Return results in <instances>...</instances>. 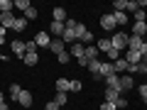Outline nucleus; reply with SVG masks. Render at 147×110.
I'll return each mask as SVG.
<instances>
[{"label": "nucleus", "mask_w": 147, "mask_h": 110, "mask_svg": "<svg viewBox=\"0 0 147 110\" xmlns=\"http://www.w3.org/2000/svg\"><path fill=\"white\" fill-rule=\"evenodd\" d=\"M49 32H52L57 39H61L64 32H66V22H54V20H52V25H49Z\"/></svg>", "instance_id": "nucleus-1"}, {"label": "nucleus", "mask_w": 147, "mask_h": 110, "mask_svg": "<svg viewBox=\"0 0 147 110\" xmlns=\"http://www.w3.org/2000/svg\"><path fill=\"white\" fill-rule=\"evenodd\" d=\"M110 42H113V47H115L118 52H120V47H127V34H125V32H115Z\"/></svg>", "instance_id": "nucleus-2"}, {"label": "nucleus", "mask_w": 147, "mask_h": 110, "mask_svg": "<svg viewBox=\"0 0 147 110\" xmlns=\"http://www.w3.org/2000/svg\"><path fill=\"white\" fill-rule=\"evenodd\" d=\"M125 61H127V66H137V64L142 61V54H140V52H135V49H127Z\"/></svg>", "instance_id": "nucleus-3"}, {"label": "nucleus", "mask_w": 147, "mask_h": 110, "mask_svg": "<svg viewBox=\"0 0 147 110\" xmlns=\"http://www.w3.org/2000/svg\"><path fill=\"white\" fill-rule=\"evenodd\" d=\"M64 47H66V44H64V39H52V42H49V52H54V54H57V56H59V54H64V52H66V49H64Z\"/></svg>", "instance_id": "nucleus-4"}, {"label": "nucleus", "mask_w": 147, "mask_h": 110, "mask_svg": "<svg viewBox=\"0 0 147 110\" xmlns=\"http://www.w3.org/2000/svg\"><path fill=\"white\" fill-rule=\"evenodd\" d=\"M10 49L15 52V56H25V54H27L25 42H20V39H12V42H10Z\"/></svg>", "instance_id": "nucleus-5"}, {"label": "nucleus", "mask_w": 147, "mask_h": 110, "mask_svg": "<svg viewBox=\"0 0 147 110\" xmlns=\"http://www.w3.org/2000/svg\"><path fill=\"white\" fill-rule=\"evenodd\" d=\"M49 42H52L49 32H37V34H34V44H37V47H49Z\"/></svg>", "instance_id": "nucleus-6"}, {"label": "nucleus", "mask_w": 147, "mask_h": 110, "mask_svg": "<svg viewBox=\"0 0 147 110\" xmlns=\"http://www.w3.org/2000/svg\"><path fill=\"white\" fill-rule=\"evenodd\" d=\"M105 86H108V88H115L118 93H120V76H118V73H110V76H105Z\"/></svg>", "instance_id": "nucleus-7"}, {"label": "nucleus", "mask_w": 147, "mask_h": 110, "mask_svg": "<svg viewBox=\"0 0 147 110\" xmlns=\"http://www.w3.org/2000/svg\"><path fill=\"white\" fill-rule=\"evenodd\" d=\"M15 20H17V17L12 15V12H3V15H0V27H5V30L10 27V30H12V25H15Z\"/></svg>", "instance_id": "nucleus-8"}, {"label": "nucleus", "mask_w": 147, "mask_h": 110, "mask_svg": "<svg viewBox=\"0 0 147 110\" xmlns=\"http://www.w3.org/2000/svg\"><path fill=\"white\" fill-rule=\"evenodd\" d=\"M100 27H103L105 32H110L113 27H118L115 25V17H113V15H103V17H100Z\"/></svg>", "instance_id": "nucleus-9"}, {"label": "nucleus", "mask_w": 147, "mask_h": 110, "mask_svg": "<svg viewBox=\"0 0 147 110\" xmlns=\"http://www.w3.org/2000/svg\"><path fill=\"white\" fill-rule=\"evenodd\" d=\"M142 44H145V39H142V37H127V49H135V52H140V47Z\"/></svg>", "instance_id": "nucleus-10"}, {"label": "nucleus", "mask_w": 147, "mask_h": 110, "mask_svg": "<svg viewBox=\"0 0 147 110\" xmlns=\"http://www.w3.org/2000/svg\"><path fill=\"white\" fill-rule=\"evenodd\" d=\"M84 52H86L84 44H81V42H74V44H71V52H69V54H71L74 59H81V56H84Z\"/></svg>", "instance_id": "nucleus-11"}, {"label": "nucleus", "mask_w": 147, "mask_h": 110, "mask_svg": "<svg viewBox=\"0 0 147 110\" xmlns=\"http://www.w3.org/2000/svg\"><path fill=\"white\" fill-rule=\"evenodd\" d=\"M69 83H71L69 78H57L54 81V88H57L59 93H69Z\"/></svg>", "instance_id": "nucleus-12"}, {"label": "nucleus", "mask_w": 147, "mask_h": 110, "mask_svg": "<svg viewBox=\"0 0 147 110\" xmlns=\"http://www.w3.org/2000/svg\"><path fill=\"white\" fill-rule=\"evenodd\" d=\"M17 103H20L22 108H30V105H32V93H30V91H22L20 98H17Z\"/></svg>", "instance_id": "nucleus-13"}, {"label": "nucleus", "mask_w": 147, "mask_h": 110, "mask_svg": "<svg viewBox=\"0 0 147 110\" xmlns=\"http://www.w3.org/2000/svg\"><path fill=\"white\" fill-rule=\"evenodd\" d=\"M132 34L135 37H145L147 34V22H135V25H132Z\"/></svg>", "instance_id": "nucleus-14"}, {"label": "nucleus", "mask_w": 147, "mask_h": 110, "mask_svg": "<svg viewBox=\"0 0 147 110\" xmlns=\"http://www.w3.org/2000/svg\"><path fill=\"white\" fill-rule=\"evenodd\" d=\"M98 54H100V52H98L96 47H86V52H84V59L91 64V61H96V59H98Z\"/></svg>", "instance_id": "nucleus-15"}, {"label": "nucleus", "mask_w": 147, "mask_h": 110, "mask_svg": "<svg viewBox=\"0 0 147 110\" xmlns=\"http://www.w3.org/2000/svg\"><path fill=\"white\" fill-rule=\"evenodd\" d=\"M132 86H135L132 83V76H120V95L125 93V91H130Z\"/></svg>", "instance_id": "nucleus-16"}, {"label": "nucleus", "mask_w": 147, "mask_h": 110, "mask_svg": "<svg viewBox=\"0 0 147 110\" xmlns=\"http://www.w3.org/2000/svg\"><path fill=\"white\" fill-rule=\"evenodd\" d=\"M22 61H25L27 66H37V61H39V56H37V52H27L25 56H22Z\"/></svg>", "instance_id": "nucleus-17"}, {"label": "nucleus", "mask_w": 147, "mask_h": 110, "mask_svg": "<svg viewBox=\"0 0 147 110\" xmlns=\"http://www.w3.org/2000/svg\"><path fill=\"white\" fill-rule=\"evenodd\" d=\"M110 64H113V71H115V73H123V71H127V61H125V59H118V61H110Z\"/></svg>", "instance_id": "nucleus-18"}, {"label": "nucleus", "mask_w": 147, "mask_h": 110, "mask_svg": "<svg viewBox=\"0 0 147 110\" xmlns=\"http://www.w3.org/2000/svg\"><path fill=\"white\" fill-rule=\"evenodd\" d=\"M118 98H120V93L115 88H105V103H118Z\"/></svg>", "instance_id": "nucleus-19"}, {"label": "nucleus", "mask_w": 147, "mask_h": 110, "mask_svg": "<svg viewBox=\"0 0 147 110\" xmlns=\"http://www.w3.org/2000/svg\"><path fill=\"white\" fill-rule=\"evenodd\" d=\"M96 49H98V52H105V54H108L110 49H113V42H110V39H98Z\"/></svg>", "instance_id": "nucleus-20"}, {"label": "nucleus", "mask_w": 147, "mask_h": 110, "mask_svg": "<svg viewBox=\"0 0 147 110\" xmlns=\"http://www.w3.org/2000/svg\"><path fill=\"white\" fill-rule=\"evenodd\" d=\"M54 22H66V10L64 7H54Z\"/></svg>", "instance_id": "nucleus-21"}, {"label": "nucleus", "mask_w": 147, "mask_h": 110, "mask_svg": "<svg viewBox=\"0 0 147 110\" xmlns=\"http://www.w3.org/2000/svg\"><path fill=\"white\" fill-rule=\"evenodd\" d=\"M7 93H10V98H12V100H17V98H20V93H22L20 83H12L10 88H7Z\"/></svg>", "instance_id": "nucleus-22"}, {"label": "nucleus", "mask_w": 147, "mask_h": 110, "mask_svg": "<svg viewBox=\"0 0 147 110\" xmlns=\"http://www.w3.org/2000/svg\"><path fill=\"white\" fill-rule=\"evenodd\" d=\"M12 30H15V32H25L27 30V20H25V17H17L15 25H12Z\"/></svg>", "instance_id": "nucleus-23"}, {"label": "nucleus", "mask_w": 147, "mask_h": 110, "mask_svg": "<svg viewBox=\"0 0 147 110\" xmlns=\"http://www.w3.org/2000/svg\"><path fill=\"white\" fill-rule=\"evenodd\" d=\"M12 7H15L12 0H0V15H3V12H12Z\"/></svg>", "instance_id": "nucleus-24"}, {"label": "nucleus", "mask_w": 147, "mask_h": 110, "mask_svg": "<svg viewBox=\"0 0 147 110\" xmlns=\"http://www.w3.org/2000/svg\"><path fill=\"white\" fill-rule=\"evenodd\" d=\"M127 10V0H115L113 3V12H125Z\"/></svg>", "instance_id": "nucleus-25"}, {"label": "nucleus", "mask_w": 147, "mask_h": 110, "mask_svg": "<svg viewBox=\"0 0 147 110\" xmlns=\"http://www.w3.org/2000/svg\"><path fill=\"white\" fill-rule=\"evenodd\" d=\"M110 73H115V71H113V64H110V61L100 64V76L105 78V76H110Z\"/></svg>", "instance_id": "nucleus-26"}, {"label": "nucleus", "mask_w": 147, "mask_h": 110, "mask_svg": "<svg viewBox=\"0 0 147 110\" xmlns=\"http://www.w3.org/2000/svg\"><path fill=\"white\" fill-rule=\"evenodd\" d=\"M113 17H115V25H127V15L125 12H113Z\"/></svg>", "instance_id": "nucleus-27"}, {"label": "nucleus", "mask_w": 147, "mask_h": 110, "mask_svg": "<svg viewBox=\"0 0 147 110\" xmlns=\"http://www.w3.org/2000/svg\"><path fill=\"white\" fill-rule=\"evenodd\" d=\"M27 7H32L30 0H15V10H22V12H25Z\"/></svg>", "instance_id": "nucleus-28"}, {"label": "nucleus", "mask_w": 147, "mask_h": 110, "mask_svg": "<svg viewBox=\"0 0 147 110\" xmlns=\"http://www.w3.org/2000/svg\"><path fill=\"white\" fill-rule=\"evenodd\" d=\"M135 22H147V12L137 7V10H135Z\"/></svg>", "instance_id": "nucleus-29"}, {"label": "nucleus", "mask_w": 147, "mask_h": 110, "mask_svg": "<svg viewBox=\"0 0 147 110\" xmlns=\"http://www.w3.org/2000/svg\"><path fill=\"white\" fill-rule=\"evenodd\" d=\"M81 88H84V86H81V81H76V78H74L71 83H69V91H71V93H79Z\"/></svg>", "instance_id": "nucleus-30"}, {"label": "nucleus", "mask_w": 147, "mask_h": 110, "mask_svg": "<svg viewBox=\"0 0 147 110\" xmlns=\"http://www.w3.org/2000/svg\"><path fill=\"white\" fill-rule=\"evenodd\" d=\"M66 98H69L66 93H59V91H57V95H54V103H57V105H64V103H66Z\"/></svg>", "instance_id": "nucleus-31"}, {"label": "nucleus", "mask_w": 147, "mask_h": 110, "mask_svg": "<svg viewBox=\"0 0 147 110\" xmlns=\"http://www.w3.org/2000/svg\"><path fill=\"white\" fill-rule=\"evenodd\" d=\"M25 20H37V10L34 7H27L25 10Z\"/></svg>", "instance_id": "nucleus-32"}, {"label": "nucleus", "mask_w": 147, "mask_h": 110, "mask_svg": "<svg viewBox=\"0 0 147 110\" xmlns=\"http://www.w3.org/2000/svg\"><path fill=\"white\" fill-rule=\"evenodd\" d=\"M108 59H110V61H118V59H120V52H118V49L113 47V49L108 52Z\"/></svg>", "instance_id": "nucleus-33"}, {"label": "nucleus", "mask_w": 147, "mask_h": 110, "mask_svg": "<svg viewBox=\"0 0 147 110\" xmlns=\"http://www.w3.org/2000/svg\"><path fill=\"white\" fill-rule=\"evenodd\" d=\"M59 64H69V61H71V54H69V52H64V54H59Z\"/></svg>", "instance_id": "nucleus-34"}, {"label": "nucleus", "mask_w": 147, "mask_h": 110, "mask_svg": "<svg viewBox=\"0 0 147 110\" xmlns=\"http://www.w3.org/2000/svg\"><path fill=\"white\" fill-rule=\"evenodd\" d=\"M93 42V34H91V32H86L84 37H81V44H91Z\"/></svg>", "instance_id": "nucleus-35"}, {"label": "nucleus", "mask_w": 147, "mask_h": 110, "mask_svg": "<svg viewBox=\"0 0 147 110\" xmlns=\"http://www.w3.org/2000/svg\"><path fill=\"white\" fill-rule=\"evenodd\" d=\"M127 105H130V103H127V100L120 95V98H118V103H115V108H127Z\"/></svg>", "instance_id": "nucleus-36"}, {"label": "nucleus", "mask_w": 147, "mask_h": 110, "mask_svg": "<svg viewBox=\"0 0 147 110\" xmlns=\"http://www.w3.org/2000/svg\"><path fill=\"white\" fill-rule=\"evenodd\" d=\"M100 110H118V108H115V103H105V100H103V105H100Z\"/></svg>", "instance_id": "nucleus-37"}, {"label": "nucleus", "mask_w": 147, "mask_h": 110, "mask_svg": "<svg viewBox=\"0 0 147 110\" xmlns=\"http://www.w3.org/2000/svg\"><path fill=\"white\" fill-rule=\"evenodd\" d=\"M137 91H140L142 98H147V83H140V86H137Z\"/></svg>", "instance_id": "nucleus-38"}, {"label": "nucleus", "mask_w": 147, "mask_h": 110, "mask_svg": "<svg viewBox=\"0 0 147 110\" xmlns=\"http://www.w3.org/2000/svg\"><path fill=\"white\" fill-rule=\"evenodd\" d=\"M127 10H130V12L137 10V0H127Z\"/></svg>", "instance_id": "nucleus-39"}, {"label": "nucleus", "mask_w": 147, "mask_h": 110, "mask_svg": "<svg viewBox=\"0 0 147 110\" xmlns=\"http://www.w3.org/2000/svg\"><path fill=\"white\" fill-rule=\"evenodd\" d=\"M25 47H27V52H37V44H34V39H32V42H25Z\"/></svg>", "instance_id": "nucleus-40"}, {"label": "nucleus", "mask_w": 147, "mask_h": 110, "mask_svg": "<svg viewBox=\"0 0 147 110\" xmlns=\"http://www.w3.org/2000/svg\"><path fill=\"white\" fill-rule=\"evenodd\" d=\"M140 68H142V73H145V76H147V56H145V59H142V61H140Z\"/></svg>", "instance_id": "nucleus-41"}, {"label": "nucleus", "mask_w": 147, "mask_h": 110, "mask_svg": "<svg viewBox=\"0 0 147 110\" xmlns=\"http://www.w3.org/2000/svg\"><path fill=\"white\" fill-rule=\"evenodd\" d=\"M44 110H59V105L52 100V103H47V108H44Z\"/></svg>", "instance_id": "nucleus-42"}, {"label": "nucleus", "mask_w": 147, "mask_h": 110, "mask_svg": "<svg viewBox=\"0 0 147 110\" xmlns=\"http://www.w3.org/2000/svg\"><path fill=\"white\" fill-rule=\"evenodd\" d=\"M76 64H79V66H86V68H88V61H86L84 56H81V59H76Z\"/></svg>", "instance_id": "nucleus-43"}, {"label": "nucleus", "mask_w": 147, "mask_h": 110, "mask_svg": "<svg viewBox=\"0 0 147 110\" xmlns=\"http://www.w3.org/2000/svg\"><path fill=\"white\" fill-rule=\"evenodd\" d=\"M140 54H142V59L147 56V42H145V44H142V47H140Z\"/></svg>", "instance_id": "nucleus-44"}, {"label": "nucleus", "mask_w": 147, "mask_h": 110, "mask_svg": "<svg viewBox=\"0 0 147 110\" xmlns=\"http://www.w3.org/2000/svg\"><path fill=\"white\" fill-rule=\"evenodd\" d=\"M0 110H10V105H7V103H0Z\"/></svg>", "instance_id": "nucleus-45"}, {"label": "nucleus", "mask_w": 147, "mask_h": 110, "mask_svg": "<svg viewBox=\"0 0 147 110\" xmlns=\"http://www.w3.org/2000/svg\"><path fill=\"white\" fill-rule=\"evenodd\" d=\"M3 37H5V27H0V39H3Z\"/></svg>", "instance_id": "nucleus-46"}, {"label": "nucleus", "mask_w": 147, "mask_h": 110, "mask_svg": "<svg viewBox=\"0 0 147 110\" xmlns=\"http://www.w3.org/2000/svg\"><path fill=\"white\" fill-rule=\"evenodd\" d=\"M0 103H5V93L3 91H0Z\"/></svg>", "instance_id": "nucleus-47"}, {"label": "nucleus", "mask_w": 147, "mask_h": 110, "mask_svg": "<svg viewBox=\"0 0 147 110\" xmlns=\"http://www.w3.org/2000/svg\"><path fill=\"white\" fill-rule=\"evenodd\" d=\"M145 105H147V98H145Z\"/></svg>", "instance_id": "nucleus-48"}]
</instances>
